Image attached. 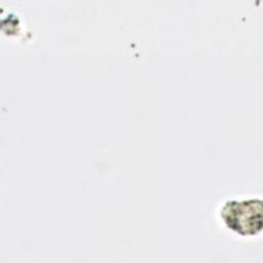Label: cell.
Segmentation results:
<instances>
[{
    "instance_id": "obj_1",
    "label": "cell",
    "mask_w": 263,
    "mask_h": 263,
    "mask_svg": "<svg viewBox=\"0 0 263 263\" xmlns=\"http://www.w3.org/2000/svg\"><path fill=\"white\" fill-rule=\"evenodd\" d=\"M223 227L241 238H254L263 228L262 199L260 196H234L225 198L217 209Z\"/></svg>"
}]
</instances>
